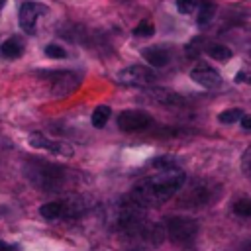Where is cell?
<instances>
[{
  "instance_id": "13",
  "label": "cell",
  "mask_w": 251,
  "mask_h": 251,
  "mask_svg": "<svg viewBox=\"0 0 251 251\" xmlns=\"http://www.w3.org/2000/svg\"><path fill=\"white\" fill-rule=\"evenodd\" d=\"M39 216L45 220H57L63 218V200H51L39 206Z\"/></svg>"
},
{
  "instance_id": "21",
  "label": "cell",
  "mask_w": 251,
  "mask_h": 251,
  "mask_svg": "<svg viewBox=\"0 0 251 251\" xmlns=\"http://www.w3.org/2000/svg\"><path fill=\"white\" fill-rule=\"evenodd\" d=\"M196 2L198 0H176V10L180 14H190V12H194Z\"/></svg>"
},
{
  "instance_id": "19",
  "label": "cell",
  "mask_w": 251,
  "mask_h": 251,
  "mask_svg": "<svg viewBox=\"0 0 251 251\" xmlns=\"http://www.w3.org/2000/svg\"><path fill=\"white\" fill-rule=\"evenodd\" d=\"M153 33H155V25H153L151 22H147V20L139 22V24L133 27V35H137V37H149V35H153Z\"/></svg>"
},
{
  "instance_id": "11",
  "label": "cell",
  "mask_w": 251,
  "mask_h": 251,
  "mask_svg": "<svg viewBox=\"0 0 251 251\" xmlns=\"http://www.w3.org/2000/svg\"><path fill=\"white\" fill-rule=\"evenodd\" d=\"M141 55H143V59H145L151 67H157V69L169 65V61H171V53H169V49H165L163 45L145 47V49H141Z\"/></svg>"
},
{
  "instance_id": "2",
  "label": "cell",
  "mask_w": 251,
  "mask_h": 251,
  "mask_svg": "<svg viewBox=\"0 0 251 251\" xmlns=\"http://www.w3.org/2000/svg\"><path fill=\"white\" fill-rule=\"evenodd\" d=\"M24 176L31 186L45 192H53V190H61L67 184L69 173L67 169L47 161H29L24 165Z\"/></svg>"
},
{
  "instance_id": "18",
  "label": "cell",
  "mask_w": 251,
  "mask_h": 251,
  "mask_svg": "<svg viewBox=\"0 0 251 251\" xmlns=\"http://www.w3.org/2000/svg\"><path fill=\"white\" fill-rule=\"evenodd\" d=\"M233 212L243 218H251V198H239L233 204Z\"/></svg>"
},
{
  "instance_id": "10",
  "label": "cell",
  "mask_w": 251,
  "mask_h": 251,
  "mask_svg": "<svg viewBox=\"0 0 251 251\" xmlns=\"http://www.w3.org/2000/svg\"><path fill=\"white\" fill-rule=\"evenodd\" d=\"M190 78H192L196 84L204 86V88H216V86L222 84V76H220V73H218L216 69L204 65V63L196 65V67L190 71Z\"/></svg>"
},
{
  "instance_id": "7",
  "label": "cell",
  "mask_w": 251,
  "mask_h": 251,
  "mask_svg": "<svg viewBox=\"0 0 251 251\" xmlns=\"http://www.w3.org/2000/svg\"><path fill=\"white\" fill-rule=\"evenodd\" d=\"M29 145L35 147V149H45L49 153H55V155H61V157H73V145L65 143V141H59V139H51L47 135H41V133H31L29 135Z\"/></svg>"
},
{
  "instance_id": "14",
  "label": "cell",
  "mask_w": 251,
  "mask_h": 251,
  "mask_svg": "<svg viewBox=\"0 0 251 251\" xmlns=\"http://www.w3.org/2000/svg\"><path fill=\"white\" fill-rule=\"evenodd\" d=\"M110 116H112V110H110V106H106V104H100V106H96V108H94V112H92V116H90V122H92V126H94V127L102 129V127L108 124Z\"/></svg>"
},
{
  "instance_id": "4",
  "label": "cell",
  "mask_w": 251,
  "mask_h": 251,
  "mask_svg": "<svg viewBox=\"0 0 251 251\" xmlns=\"http://www.w3.org/2000/svg\"><path fill=\"white\" fill-rule=\"evenodd\" d=\"M43 78L49 80L51 86V96L55 98H63L73 94L80 82H82V75L78 71H71V69H55V71H43L39 73Z\"/></svg>"
},
{
  "instance_id": "28",
  "label": "cell",
  "mask_w": 251,
  "mask_h": 251,
  "mask_svg": "<svg viewBox=\"0 0 251 251\" xmlns=\"http://www.w3.org/2000/svg\"><path fill=\"white\" fill-rule=\"evenodd\" d=\"M2 6H4V0H0V8H2Z\"/></svg>"
},
{
  "instance_id": "6",
  "label": "cell",
  "mask_w": 251,
  "mask_h": 251,
  "mask_svg": "<svg viewBox=\"0 0 251 251\" xmlns=\"http://www.w3.org/2000/svg\"><path fill=\"white\" fill-rule=\"evenodd\" d=\"M151 126V116L143 110H124L118 114V127L126 133L141 131Z\"/></svg>"
},
{
  "instance_id": "25",
  "label": "cell",
  "mask_w": 251,
  "mask_h": 251,
  "mask_svg": "<svg viewBox=\"0 0 251 251\" xmlns=\"http://www.w3.org/2000/svg\"><path fill=\"white\" fill-rule=\"evenodd\" d=\"M245 169H247V173H249V176H251V149L247 151V155H245Z\"/></svg>"
},
{
  "instance_id": "27",
  "label": "cell",
  "mask_w": 251,
  "mask_h": 251,
  "mask_svg": "<svg viewBox=\"0 0 251 251\" xmlns=\"http://www.w3.org/2000/svg\"><path fill=\"white\" fill-rule=\"evenodd\" d=\"M6 212H8V208H6V206H0V218H4Z\"/></svg>"
},
{
  "instance_id": "1",
  "label": "cell",
  "mask_w": 251,
  "mask_h": 251,
  "mask_svg": "<svg viewBox=\"0 0 251 251\" xmlns=\"http://www.w3.org/2000/svg\"><path fill=\"white\" fill-rule=\"evenodd\" d=\"M184 182H186V173L182 169H178L176 165L159 167V171L155 175L139 180L131 188L127 198L145 210L151 206H159V204L167 202L169 198H173L175 194H178L180 188L184 186Z\"/></svg>"
},
{
  "instance_id": "29",
  "label": "cell",
  "mask_w": 251,
  "mask_h": 251,
  "mask_svg": "<svg viewBox=\"0 0 251 251\" xmlns=\"http://www.w3.org/2000/svg\"><path fill=\"white\" fill-rule=\"evenodd\" d=\"M129 251H137V249H129Z\"/></svg>"
},
{
  "instance_id": "17",
  "label": "cell",
  "mask_w": 251,
  "mask_h": 251,
  "mask_svg": "<svg viewBox=\"0 0 251 251\" xmlns=\"http://www.w3.org/2000/svg\"><path fill=\"white\" fill-rule=\"evenodd\" d=\"M241 118H243V110H241V108H229V110H224V112L218 116L220 124H233V122H237V120H241Z\"/></svg>"
},
{
  "instance_id": "16",
  "label": "cell",
  "mask_w": 251,
  "mask_h": 251,
  "mask_svg": "<svg viewBox=\"0 0 251 251\" xmlns=\"http://www.w3.org/2000/svg\"><path fill=\"white\" fill-rule=\"evenodd\" d=\"M214 14H216V4H212V2H202L200 4V8H198V14H196V22L200 24V25H206L212 18H214Z\"/></svg>"
},
{
  "instance_id": "23",
  "label": "cell",
  "mask_w": 251,
  "mask_h": 251,
  "mask_svg": "<svg viewBox=\"0 0 251 251\" xmlns=\"http://www.w3.org/2000/svg\"><path fill=\"white\" fill-rule=\"evenodd\" d=\"M243 129H251V114H243V118L239 120Z\"/></svg>"
},
{
  "instance_id": "20",
  "label": "cell",
  "mask_w": 251,
  "mask_h": 251,
  "mask_svg": "<svg viewBox=\"0 0 251 251\" xmlns=\"http://www.w3.org/2000/svg\"><path fill=\"white\" fill-rule=\"evenodd\" d=\"M45 55L51 57V59H65L67 57V51L61 47V45H55V43H49L45 47Z\"/></svg>"
},
{
  "instance_id": "26",
  "label": "cell",
  "mask_w": 251,
  "mask_h": 251,
  "mask_svg": "<svg viewBox=\"0 0 251 251\" xmlns=\"http://www.w3.org/2000/svg\"><path fill=\"white\" fill-rule=\"evenodd\" d=\"M237 251H251V239L245 241V243H241V247H239Z\"/></svg>"
},
{
  "instance_id": "12",
  "label": "cell",
  "mask_w": 251,
  "mask_h": 251,
  "mask_svg": "<svg viewBox=\"0 0 251 251\" xmlns=\"http://www.w3.org/2000/svg\"><path fill=\"white\" fill-rule=\"evenodd\" d=\"M24 53V41L20 37H10L0 45V55L4 59H18Z\"/></svg>"
},
{
  "instance_id": "15",
  "label": "cell",
  "mask_w": 251,
  "mask_h": 251,
  "mask_svg": "<svg viewBox=\"0 0 251 251\" xmlns=\"http://www.w3.org/2000/svg\"><path fill=\"white\" fill-rule=\"evenodd\" d=\"M206 53L216 61H229L231 59V49L227 45H222V43H210L206 47Z\"/></svg>"
},
{
  "instance_id": "3",
  "label": "cell",
  "mask_w": 251,
  "mask_h": 251,
  "mask_svg": "<svg viewBox=\"0 0 251 251\" xmlns=\"http://www.w3.org/2000/svg\"><path fill=\"white\" fill-rule=\"evenodd\" d=\"M222 188L218 182L214 180H208V178H200V180H194L190 182L184 192H180V198H178V204L182 208H198V206H206L210 202H216L218 196H220Z\"/></svg>"
},
{
  "instance_id": "9",
  "label": "cell",
  "mask_w": 251,
  "mask_h": 251,
  "mask_svg": "<svg viewBox=\"0 0 251 251\" xmlns=\"http://www.w3.org/2000/svg\"><path fill=\"white\" fill-rule=\"evenodd\" d=\"M155 78H157V75L153 71H149L145 67H139V65L127 67L118 75V80L124 82V84H149Z\"/></svg>"
},
{
  "instance_id": "5",
  "label": "cell",
  "mask_w": 251,
  "mask_h": 251,
  "mask_svg": "<svg viewBox=\"0 0 251 251\" xmlns=\"http://www.w3.org/2000/svg\"><path fill=\"white\" fill-rule=\"evenodd\" d=\"M165 231L176 245H188L198 235V222L188 216H171L165 220Z\"/></svg>"
},
{
  "instance_id": "8",
  "label": "cell",
  "mask_w": 251,
  "mask_h": 251,
  "mask_svg": "<svg viewBox=\"0 0 251 251\" xmlns=\"http://www.w3.org/2000/svg\"><path fill=\"white\" fill-rule=\"evenodd\" d=\"M45 14V6L43 4H35V2H24L20 6V12H18V20H20V25L24 31L27 33H33L35 31V22L37 18Z\"/></svg>"
},
{
  "instance_id": "24",
  "label": "cell",
  "mask_w": 251,
  "mask_h": 251,
  "mask_svg": "<svg viewBox=\"0 0 251 251\" xmlns=\"http://www.w3.org/2000/svg\"><path fill=\"white\" fill-rule=\"evenodd\" d=\"M0 251H18V249L14 245H10V243H6V241L0 239Z\"/></svg>"
},
{
  "instance_id": "22",
  "label": "cell",
  "mask_w": 251,
  "mask_h": 251,
  "mask_svg": "<svg viewBox=\"0 0 251 251\" xmlns=\"http://www.w3.org/2000/svg\"><path fill=\"white\" fill-rule=\"evenodd\" d=\"M235 82H249L251 84V71H239L235 75Z\"/></svg>"
}]
</instances>
